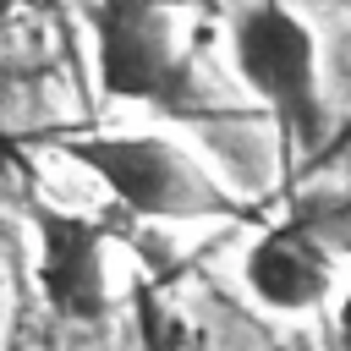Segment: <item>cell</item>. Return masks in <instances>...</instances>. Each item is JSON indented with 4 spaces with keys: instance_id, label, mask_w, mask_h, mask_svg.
Wrapping results in <instances>:
<instances>
[{
    "instance_id": "6da1fadb",
    "label": "cell",
    "mask_w": 351,
    "mask_h": 351,
    "mask_svg": "<svg viewBox=\"0 0 351 351\" xmlns=\"http://www.w3.org/2000/svg\"><path fill=\"white\" fill-rule=\"evenodd\" d=\"M55 148L77 165H88L115 203L148 219H219L236 214L241 203L208 181L176 143L165 137H132V132H104V137H55Z\"/></svg>"
},
{
    "instance_id": "7a4b0ae2",
    "label": "cell",
    "mask_w": 351,
    "mask_h": 351,
    "mask_svg": "<svg viewBox=\"0 0 351 351\" xmlns=\"http://www.w3.org/2000/svg\"><path fill=\"white\" fill-rule=\"evenodd\" d=\"M230 55L241 82L274 110L285 148H313L324 137V99H318V38L285 0H258L230 27Z\"/></svg>"
},
{
    "instance_id": "3957f363",
    "label": "cell",
    "mask_w": 351,
    "mask_h": 351,
    "mask_svg": "<svg viewBox=\"0 0 351 351\" xmlns=\"http://www.w3.org/2000/svg\"><path fill=\"white\" fill-rule=\"evenodd\" d=\"M93 49H99V93L181 110L192 99V66L176 49V27L165 5L148 0H93Z\"/></svg>"
},
{
    "instance_id": "277c9868",
    "label": "cell",
    "mask_w": 351,
    "mask_h": 351,
    "mask_svg": "<svg viewBox=\"0 0 351 351\" xmlns=\"http://www.w3.org/2000/svg\"><path fill=\"white\" fill-rule=\"evenodd\" d=\"M38 230V291L66 324H104L110 313V280H104V225L49 208H33Z\"/></svg>"
},
{
    "instance_id": "5b68a950",
    "label": "cell",
    "mask_w": 351,
    "mask_h": 351,
    "mask_svg": "<svg viewBox=\"0 0 351 351\" xmlns=\"http://www.w3.org/2000/svg\"><path fill=\"white\" fill-rule=\"evenodd\" d=\"M329 252L307 236V225H274L252 241L247 252V285L258 302L280 307V313H307L329 296Z\"/></svg>"
},
{
    "instance_id": "8992f818",
    "label": "cell",
    "mask_w": 351,
    "mask_h": 351,
    "mask_svg": "<svg viewBox=\"0 0 351 351\" xmlns=\"http://www.w3.org/2000/svg\"><path fill=\"white\" fill-rule=\"evenodd\" d=\"M346 143H351V126H346V132H340V137H329V143H324V148H318V154H313V165H324V159H335V154H340V148H346Z\"/></svg>"
},
{
    "instance_id": "52a82bcc",
    "label": "cell",
    "mask_w": 351,
    "mask_h": 351,
    "mask_svg": "<svg viewBox=\"0 0 351 351\" xmlns=\"http://www.w3.org/2000/svg\"><path fill=\"white\" fill-rule=\"evenodd\" d=\"M148 5H165V11H181V5H192V0H148Z\"/></svg>"
},
{
    "instance_id": "ba28073f",
    "label": "cell",
    "mask_w": 351,
    "mask_h": 351,
    "mask_svg": "<svg viewBox=\"0 0 351 351\" xmlns=\"http://www.w3.org/2000/svg\"><path fill=\"white\" fill-rule=\"evenodd\" d=\"M11 5H16V0H0V22H5V16H11Z\"/></svg>"
}]
</instances>
